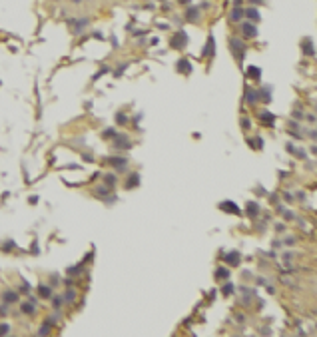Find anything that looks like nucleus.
I'll use <instances>...</instances> for the list:
<instances>
[{
  "instance_id": "ddd939ff",
  "label": "nucleus",
  "mask_w": 317,
  "mask_h": 337,
  "mask_svg": "<svg viewBox=\"0 0 317 337\" xmlns=\"http://www.w3.org/2000/svg\"><path fill=\"white\" fill-rule=\"evenodd\" d=\"M226 259H227V263H229V265H237V263H239L237 253H229V255H226Z\"/></svg>"
},
{
  "instance_id": "f8f14e48",
  "label": "nucleus",
  "mask_w": 317,
  "mask_h": 337,
  "mask_svg": "<svg viewBox=\"0 0 317 337\" xmlns=\"http://www.w3.org/2000/svg\"><path fill=\"white\" fill-rule=\"evenodd\" d=\"M38 291H40L42 297H50V295H52V289H50L48 285H40V287H38Z\"/></svg>"
},
{
  "instance_id": "9b49d317",
  "label": "nucleus",
  "mask_w": 317,
  "mask_h": 337,
  "mask_svg": "<svg viewBox=\"0 0 317 337\" xmlns=\"http://www.w3.org/2000/svg\"><path fill=\"white\" fill-rule=\"evenodd\" d=\"M257 211H259V205H257V204H253V202H249V204H247V214H249L251 217L257 214Z\"/></svg>"
},
{
  "instance_id": "6e6552de",
  "label": "nucleus",
  "mask_w": 317,
  "mask_h": 337,
  "mask_svg": "<svg viewBox=\"0 0 317 337\" xmlns=\"http://www.w3.org/2000/svg\"><path fill=\"white\" fill-rule=\"evenodd\" d=\"M2 299L6 301V303H14L16 299H18V295L12 293V291H4V293H2Z\"/></svg>"
},
{
  "instance_id": "393cba45",
  "label": "nucleus",
  "mask_w": 317,
  "mask_h": 337,
  "mask_svg": "<svg viewBox=\"0 0 317 337\" xmlns=\"http://www.w3.org/2000/svg\"><path fill=\"white\" fill-rule=\"evenodd\" d=\"M48 331H50V327H48V323H46V325H42V329H40V335H46Z\"/></svg>"
},
{
  "instance_id": "a878e982",
  "label": "nucleus",
  "mask_w": 317,
  "mask_h": 337,
  "mask_svg": "<svg viewBox=\"0 0 317 337\" xmlns=\"http://www.w3.org/2000/svg\"><path fill=\"white\" fill-rule=\"evenodd\" d=\"M98 194H100V195H108V188H98Z\"/></svg>"
},
{
  "instance_id": "0eeeda50",
  "label": "nucleus",
  "mask_w": 317,
  "mask_h": 337,
  "mask_svg": "<svg viewBox=\"0 0 317 337\" xmlns=\"http://www.w3.org/2000/svg\"><path fill=\"white\" fill-rule=\"evenodd\" d=\"M178 70H179V72H184V74H190L192 66H190L188 60H179V62H178Z\"/></svg>"
},
{
  "instance_id": "20e7f679",
  "label": "nucleus",
  "mask_w": 317,
  "mask_h": 337,
  "mask_svg": "<svg viewBox=\"0 0 317 337\" xmlns=\"http://www.w3.org/2000/svg\"><path fill=\"white\" fill-rule=\"evenodd\" d=\"M114 146L116 148H130V142H128V138L126 136H114Z\"/></svg>"
},
{
  "instance_id": "9d476101",
  "label": "nucleus",
  "mask_w": 317,
  "mask_h": 337,
  "mask_svg": "<svg viewBox=\"0 0 317 337\" xmlns=\"http://www.w3.org/2000/svg\"><path fill=\"white\" fill-rule=\"evenodd\" d=\"M110 162H112V164L116 166V168H120V170H122V168H126V162H128V160H126V158H112Z\"/></svg>"
},
{
  "instance_id": "c85d7f7f",
  "label": "nucleus",
  "mask_w": 317,
  "mask_h": 337,
  "mask_svg": "<svg viewBox=\"0 0 317 337\" xmlns=\"http://www.w3.org/2000/svg\"><path fill=\"white\" fill-rule=\"evenodd\" d=\"M249 2H253V4H257V2H263V0H249Z\"/></svg>"
},
{
  "instance_id": "39448f33",
  "label": "nucleus",
  "mask_w": 317,
  "mask_h": 337,
  "mask_svg": "<svg viewBox=\"0 0 317 337\" xmlns=\"http://www.w3.org/2000/svg\"><path fill=\"white\" fill-rule=\"evenodd\" d=\"M245 94H247V98H245V100H247L249 104H255V100L259 98V94H257L255 90H251V88H247V90H245Z\"/></svg>"
},
{
  "instance_id": "bb28decb",
  "label": "nucleus",
  "mask_w": 317,
  "mask_h": 337,
  "mask_svg": "<svg viewBox=\"0 0 317 337\" xmlns=\"http://www.w3.org/2000/svg\"><path fill=\"white\" fill-rule=\"evenodd\" d=\"M2 333H8V325H0V335Z\"/></svg>"
},
{
  "instance_id": "1a4fd4ad",
  "label": "nucleus",
  "mask_w": 317,
  "mask_h": 337,
  "mask_svg": "<svg viewBox=\"0 0 317 337\" xmlns=\"http://www.w3.org/2000/svg\"><path fill=\"white\" fill-rule=\"evenodd\" d=\"M140 184V176L138 174H132V178H128V184H126V186L128 188H136Z\"/></svg>"
},
{
  "instance_id": "a211bd4d",
  "label": "nucleus",
  "mask_w": 317,
  "mask_h": 337,
  "mask_svg": "<svg viewBox=\"0 0 317 337\" xmlns=\"http://www.w3.org/2000/svg\"><path fill=\"white\" fill-rule=\"evenodd\" d=\"M188 20H198V10H195V8L188 10Z\"/></svg>"
},
{
  "instance_id": "cd10ccee",
  "label": "nucleus",
  "mask_w": 317,
  "mask_h": 337,
  "mask_svg": "<svg viewBox=\"0 0 317 337\" xmlns=\"http://www.w3.org/2000/svg\"><path fill=\"white\" fill-rule=\"evenodd\" d=\"M118 122H120V124H124V122H126V116H122V114H118Z\"/></svg>"
},
{
  "instance_id": "b1692460",
  "label": "nucleus",
  "mask_w": 317,
  "mask_h": 337,
  "mask_svg": "<svg viewBox=\"0 0 317 337\" xmlns=\"http://www.w3.org/2000/svg\"><path fill=\"white\" fill-rule=\"evenodd\" d=\"M251 144H253V148H261V138H255V140H251Z\"/></svg>"
},
{
  "instance_id": "6ab92c4d",
  "label": "nucleus",
  "mask_w": 317,
  "mask_h": 337,
  "mask_svg": "<svg viewBox=\"0 0 317 337\" xmlns=\"http://www.w3.org/2000/svg\"><path fill=\"white\" fill-rule=\"evenodd\" d=\"M205 54H210V56L214 54V38H211V36H210V40H207V50H205Z\"/></svg>"
},
{
  "instance_id": "f3484780",
  "label": "nucleus",
  "mask_w": 317,
  "mask_h": 337,
  "mask_svg": "<svg viewBox=\"0 0 317 337\" xmlns=\"http://www.w3.org/2000/svg\"><path fill=\"white\" fill-rule=\"evenodd\" d=\"M22 311H24V313H34V311H36L34 303H24V305H22Z\"/></svg>"
},
{
  "instance_id": "f03ea898",
  "label": "nucleus",
  "mask_w": 317,
  "mask_h": 337,
  "mask_svg": "<svg viewBox=\"0 0 317 337\" xmlns=\"http://www.w3.org/2000/svg\"><path fill=\"white\" fill-rule=\"evenodd\" d=\"M259 122H263L265 126H273V122H275V116H273L271 112H267V110H263L259 114Z\"/></svg>"
},
{
  "instance_id": "f257e3e1",
  "label": "nucleus",
  "mask_w": 317,
  "mask_h": 337,
  "mask_svg": "<svg viewBox=\"0 0 317 337\" xmlns=\"http://www.w3.org/2000/svg\"><path fill=\"white\" fill-rule=\"evenodd\" d=\"M185 42H188V36H185V32H184V30H179V32H178V36H174L172 46H174V48H184V46H185Z\"/></svg>"
},
{
  "instance_id": "7ed1b4c3",
  "label": "nucleus",
  "mask_w": 317,
  "mask_h": 337,
  "mask_svg": "<svg viewBox=\"0 0 317 337\" xmlns=\"http://www.w3.org/2000/svg\"><path fill=\"white\" fill-rule=\"evenodd\" d=\"M220 208L223 211H229V214H242V210H237V205L233 202H223V204H220Z\"/></svg>"
},
{
  "instance_id": "412c9836",
  "label": "nucleus",
  "mask_w": 317,
  "mask_h": 337,
  "mask_svg": "<svg viewBox=\"0 0 317 337\" xmlns=\"http://www.w3.org/2000/svg\"><path fill=\"white\" fill-rule=\"evenodd\" d=\"M249 74H251V76H255V78H259V76H261V70L251 66V68H249Z\"/></svg>"
},
{
  "instance_id": "423d86ee",
  "label": "nucleus",
  "mask_w": 317,
  "mask_h": 337,
  "mask_svg": "<svg viewBox=\"0 0 317 337\" xmlns=\"http://www.w3.org/2000/svg\"><path fill=\"white\" fill-rule=\"evenodd\" d=\"M243 34H245V36H249V38H253L255 34H257V30H255V26H253V24H243Z\"/></svg>"
},
{
  "instance_id": "c756f323",
  "label": "nucleus",
  "mask_w": 317,
  "mask_h": 337,
  "mask_svg": "<svg viewBox=\"0 0 317 337\" xmlns=\"http://www.w3.org/2000/svg\"><path fill=\"white\" fill-rule=\"evenodd\" d=\"M179 2H184V4H188V2H190V0H179Z\"/></svg>"
},
{
  "instance_id": "4be33fe9",
  "label": "nucleus",
  "mask_w": 317,
  "mask_h": 337,
  "mask_svg": "<svg viewBox=\"0 0 317 337\" xmlns=\"http://www.w3.org/2000/svg\"><path fill=\"white\" fill-rule=\"evenodd\" d=\"M106 184H108V186L116 184V176H114V174H108V178H106Z\"/></svg>"
},
{
  "instance_id": "2eb2a0df",
  "label": "nucleus",
  "mask_w": 317,
  "mask_h": 337,
  "mask_svg": "<svg viewBox=\"0 0 317 337\" xmlns=\"http://www.w3.org/2000/svg\"><path fill=\"white\" fill-rule=\"evenodd\" d=\"M217 277H220V279H223V277H229V271H227V267H217V273H216Z\"/></svg>"
},
{
  "instance_id": "5701e85b",
  "label": "nucleus",
  "mask_w": 317,
  "mask_h": 337,
  "mask_svg": "<svg viewBox=\"0 0 317 337\" xmlns=\"http://www.w3.org/2000/svg\"><path fill=\"white\" fill-rule=\"evenodd\" d=\"M74 297H76V293H74V291H68L66 295H64V299H66V301H74Z\"/></svg>"
},
{
  "instance_id": "4468645a",
  "label": "nucleus",
  "mask_w": 317,
  "mask_h": 337,
  "mask_svg": "<svg viewBox=\"0 0 317 337\" xmlns=\"http://www.w3.org/2000/svg\"><path fill=\"white\" fill-rule=\"evenodd\" d=\"M243 14H247L251 20H259V10H255V8H249L247 12H243Z\"/></svg>"
},
{
  "instance_id": "aec40b11",
  "label": "nucleus",
  "mask_w": 317,
  "mask_h": 337,
  "mask_svg": "<svg viewBox=\"0 0 317 337\" xmlns=\"http://www.w3.org/2000/svg\"><path fill=\"white\" fill-rule=\"evenodd\" d=\"M231 287H233V285H229V283H226V285H223V287H221V293H223V295H229V293H231V291H233V289H231Z\"/></svg>"
},
{
  "instance_id": "dca6fc26",
  "label": "nucleus",
  "mask_w": 317,
  "mask_h": 337,
  "mask_svg": "<svg viewBox=\"0 0 317 337\" xmlns=\"http://www.w3.org/2000/svg\"><path fill=\"white\" fill-rule=\"evenodd\" d=\"M242 16H243V10H242V8H236V10L231 12V20H236V22H237V20H242Z\"/></svg>"
}]
</instances>
